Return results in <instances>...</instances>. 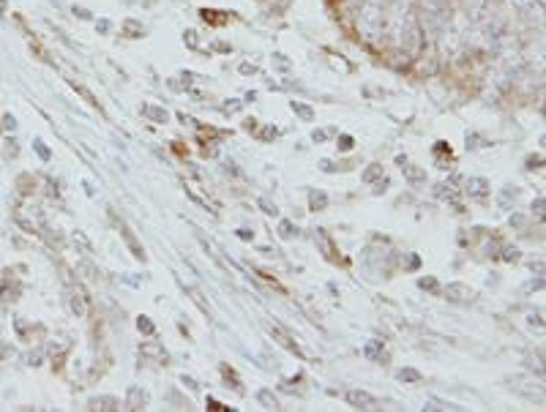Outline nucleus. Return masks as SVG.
Instances as JSON below:
<instances>
[{
  "label": "nucleus",
  "mask_w": 546,
  "mask_h": 412,
  "mask_svg": "<svg viewBox=\"0 0 546 412\" xmlns=\"http://www.w3.org/2000/svg\"><path fill=\"white\" fill-rule=\"evenodd\" d=\"M445 295H448V301H451V303H467V301H473V289L467 287V284H459V281L448 284Z\"/></svg>",
  "instance_id": "nucleus-1"
},
{
  "label": "nucleus",
  "mask_w": 546,
  "mask_h": 412,
  "mask_svg": "<svg viewBox=\"0 0 546 412\" xmlns=\"http://www.w3.org/2000/svg\"><path fill=\"white\" fill-rule=\"evenodd\" d=\"M347 404L358 407V410H371L374 407V396L369 390H347Z\"/></svg>",
  "instance_id": "nucleus-2"
},
{
  "label": "nucleus",
  "mask_w": 546,
  "mask_h": 412,
  "mask_svg": "<svg viewBox=\"0 0 546 412\" xmlns=\"http://www.w3.org/2000/svg\"><path fill=\"white\" fill-rule=\"evenodd\" d=\"M399 161H401V172H404V180L410 183V186H423V183H426V170L407 164L404 159H399Z\"/></svg>",
  "instance_id": "nucleus-3"
},
{
  "label": "nucleus",
  "mask_w": 546,
  "mask_h": 412,
  "mask_svg": "<svg viewBox=\"0 0 546 412\" xmlns=\"http://www.w3.org/2000/svg\"><path fill=\"white\" fill-rule=\"evenodd\" d=\"M147 404V393L137 385H131L129 393H126V410H142Z\"/></svg>",
  "instance_id": "nucleus-4"
},
{
  "label": "nucleus",
  "mask_w": 546,
  "mask_h": 412,
  "mask_svg": "<svg viewBox=\"0 0 546 412\" xmlns=\"http://www.w3.org/2000/svg\"><path fill=\"white\" fill-rule=\"evenodd\" d=\"M69 306H71V311H74L76 317H85V314H88V303H85V295H82V289H79V287L69 292Z\"/></svg>",
  "instance_id": "nucleus-5"
},
{
  "label": "nucleus",
  "mask_w": 546,
  "mask_h": 412,
  "mask_svg": "<svg viewBox=\"0 0 546 412\" xmlns=\"http://www.w3.org/2000/svg\"><path fill=\"white\" fill-rule=\"evenodd\" d=\"M268 330H270V336H273V339H279V344H282V347H287L290 352H298V355H300L298 344L292 342V336H290L287 330H282L279 325H268Z\"/></svg>",
  "instance_id": "nucleus-6"
},
{
  "label": "nucleus",
  "mask_w": 546,
  "mask_h": 412,
  "mask_svg": "<svg viewBox=\"0 0 546 412\" xmlns=\"http://www.w3.org/2000/svg\"><path fill=\"white\" fill-rule=\"evenodd\" d=\"M88 410H120V401L112 399V396H99V399H90L88 401Z\"/></svg>",
  "instance_id": "nucleus-7"
},
{
  "label": "nucleus",
  "mask_w": 546,
  "mask_h": 412,
  "mask_svg": "<svg viewBox=\"0 0 546 412\" xmlns=\"http://www.w3.org/2000/svg\"><path fill=\"white\" fill-rule=\"evenodd\" d=\"M467 191H470L473 197H486L489 194V180L486 177H470V180H467Z\"/></svg>",
  "instance_id": "nucleus-8"
},
{
  "label": "nucleus",
  "mask_w": 546,
  "mask_h": 412,
  "mask_svg": "<svg viewBox=\"0 0 546 412\" xmlns=\"http://www.w3.org/2000/svg\"><path fill=\"white\" fill-rule=\"evenodd\" d=\"M257 401L265 407V410H279V399H276L273 393H270L268 388H262V390L257 393Z\"/></svg>",
  "instance_id": "nucleus-9"
},
{
  "label": "nucleus",
  "mask_w": 546,
  "mask_h": 412,
  "mask_svg": "<svg viewBox=\"0 0 546 412\" xmlns=\"http://www.w3.org/2000/svg\"><path fill=\"white\" fill-rule=\"evenodd\" d=\"M317 240L323 243V251H325V257H328V259H336V248H333V243H330V238L325 235V230H317Z\"/></svg>",
  "instance_id": "nucleus-10"
},
{
  "label": "nucleus",
  "mask_w": 546,
  "mask_h": 412,
  "mask_svg": "<svg viewBox=\"0 0 546 412\" xmlns=\"http://www.w3.org/2000/svg\"><path fill=\"white\" fill-rule=\"evenodd\" d=\"M140 352H142V355H156V358H159V363H167V352L159 347V344H142Z\"/></svg>",
  "instance_id": "nucleus-11"
},
{
  "label": "nucleus",
  "mask_w": 546,
  "mask_h": 412,
  "mask_svg": "<svg viewBox=\"0 0 546 412\" xmlns=\"http://www.w3.org/2000/svg\"><path fill=\"white\" fill-rule=\"evenodd\" d=\"M309 205H311V210H323V207L328 205V197H325L323 191H311V194H309Z\"/></svg>",
  "instance_id": "nucleus-12"
},
{
  "label": "nucleus",
  "mask_w": 546,
  "mask_h": 412,
  "mask_svg": "<svg viewBox=\"0 0 546 412\" xmlns=\"http://www.w3.org/2000/svg\"><path fill=\"white\" fill-rule=\"evenodd\" d=\"M142 112H145L147 118H153L156 123H167V112L159 109V106H142Z\"/></svg>",
  "instance_id": "nucleus-13"
},
{
  "label": "nucleus",
  "mask_w": 546,
  "mask_h": 412,
  "mask_svg": "<svg viewBox=\"0 0 546 412\" xmlns=\"http://www.w3.org/2000/svg\"><path fill=\"white\" fill-rule=\"evenodd\" d=\"M396 377H399L401 382H421V374H418L415 369H399V371H396Z\"/></svg>",
  "instance_id": "nucleus-14"
},
{
  "label": "nucleus",
  "mask_w": 546,
  "mask_h": 412,
  "mask_svg": "<svg viewBox=\"0 0 546 412\" xmlns=\"http://www.w3.org/2000/svg\"><path fill=\"white\" fill-rule=\"evenodd\" d=\"M377 177H382V167H380V164H371L369 170L364 172V183H374Z\"/></svg>",
  "instance_id": "nucleus-15"
},
{
  "label": "nucleus",
  "mask_w": 546,
  "mask_h": 412,
  "mask_svg": "<svg viewBox=\"0 0 546 412\" xmlns=\"http://www.w3.org/2000/svg\"><path fill=\"white\" fill-rule=\"evenodd\" d=\"M423 410H459L456 404H445V401H437V399H429Z\"/></svg>",
  "instance_id": "nucleus-16"
},
{
  "label": "nucleus",
  "mask_w": 546,
  "mask_h": 412,
  "mask_svg": "<svg viewBox=\"0 0 546 412\" xmlns=\"http://www.w3.org/2000/svg\"><path fill=\"white\" fill-rule=\"evenodd\" d=\"M292 112H298L303 120H311V118H314V112H311L306 104H298V101H292Z\"/></svg>",
  "instance_id": "nucleus-17"
},
{
  "label": "nucleus",
  "mask_w": 546,
  "mask_h": 412,
  "mask_svg": "<svg viewBox=\"0 0 546 412\" xmlns=\"http://www.w3.org/2000/svg\"><path fill=\"white\" fill-rule=\"evenodd\" d=\"M221 374H224L227 379H232V388H235V390H241V393H243L241 382H238V377H235V371H232V369H227V366H221Z\"/></svg>",
  "instance_id": "nucleus-18"
},
{
  "label": "nucleus",
  "mask_w": 546,
  "mask_h": 412,
  "mask_svg": "<svg viewBox=\"0 0 546 412\" xmlns=\"http://www.w3.org/2000/svg\"><path fill=\"white\" fill-rule=\"evenodd\" d=\"M279 235H282V238H292V235H295V227H292L290 221H282V224H279Z\"/></svg>",
  "instance_id": "nucleus-19"
},
{
  "label": "nucleus",
  "mask_w": 546,
  "mask_h": 412,
  "mask_svg": "<svg viewBox=\"0 0 546 412\" xmlns=\"http://www.w3.org/2000/svg\"><path fill=\"white\" fill-rule=\"evenodd\" d=\"M137 328H140L142 333H147V336H150L153 330H156V328H153V322H150V319H147V317H140V322H137Z\"/></svg>",
  "instance_id": "nucleus-20"
},
{
  "label": "nucleus",
  "mask_w": 546,
  "mask_h": 412,
  "mask_svg": "<svg viewBox=\"0 0 546 412\" xmlns=\"http://www.w3.org/2000/svg\"><path fill=\"white\" fill-rule=\"evenodd\" d=\"M418 284H421V289H429V292H437V281H435V278H432V276L421 278V281H418Z\"/></svg>",
  "instance_id": "nucleus-21"
},
{
  "label": "nucleus",
  "mask_w": 546,
  "mask_h": 412,
  "mask_svg": "<svg viewBox=\"0 0 546 412\" xmlns=\"http://www.w3.org/2000/svg\"><path fill=\"white\" fill-rule=\"evenodd\" d=\"M339 147H341V150H353V137H350V134H341V137H339Z\"/></svg>",
  "instance_id": "nucleus-22"
},
{
  "label": "nucleus",
  "mask_w": 546,
  "mask_h": 412,
  "mask_svg": "<svg viewBox=\"0 0 546 412\" xmlns=\"http://www.w3.org/2000/svg\"><path fill=\"white\" fill-rule=\"evenodd\" d=\"M259 207H262L265 213H270V216H276V205H273V202H268V200H259Z\"/></svg>",
  "instance_id": "nucleus-23"
},
{
  "label": "nucleus",
  "mask_w": 546,
  "mask_h": 412,
  "mask_svg": "<svg viewBox=\"0 0 546 412\" xmlns=\"http://www.w3.org/2000/svg\"><path fill=\"white\" fill-rule=\"evenodd\" d=\"M364 352L369 355V358H377V352H380V344H377V342H369V344H366V349H364Z\"/></svg>",
  "instance_id": "nucleus-24"
},
{
  "label": "nucleus",
  "mask_w": 546,
  "mask_h": 412,
  "mask_svg": "<svg viewBox=\"0 0 546 412\" xmlns=\"http://www.w3.org/2000/svg\"><path fill=\"white\" fill-rule=\"evenodd\" d=\"M513 3H516L519 8H524V11H533L535 8V0H513Z\"/></svg>",
  "instance_id": "nucleus-25"
},
{
  "label": "nucleus",
  "mask_w": 546,
  "mask_h": 412,
  "mask_svg": "<svg viewBox=\"0 0 546 412\" xmlns=\"http://www.w3.org/2000/svg\"><path fill=\"white\" fill-rule=\"evenodd\" d=\"M503 259H505V262H513V259H519V251H516V248H508V251L503 254Z\"/></svg>",
  "instance_id": "nucleus-26"
},
{
  "label": "nucleus",
  "mask_w": 546,
  "mask_h": 412,
  "mask_svg": "<svg viewBox=\"0 0 546 412\" xmlns=\"http://www.w3.org/2000/svg\"><path fill=\"white\" fill-rule=\"evenodd\" d=\"M36 150L41 153V159H49V150H47V147H44V142H36Z\"/></svg>",
  "instance_id": "nucleus-27"
},
{
  "label": "nucleus",
  "mask_w": 546,
  "mask_h": 412,
  "mask_svg": "<svg viewBox=\"0 0 546 412\" xmlns=\"http://www.w3.org/2000/svg\"><path fill=\"white\" fill-rule=\"evenodd\" d=\"M208 410H229V407H224V404H218V401L208 399Z\"/></svg>",
  "instance_id": "nucleus-28"
},
{
  "label": "nucleus",
  "mask_w": 546,
  "mask_h": 412,
  "mask_svg": "<svg viewBox=\"0 0 546 412\" xmlns=\"http://www.w3.org/2000/svg\"><path fill=\"white\" fill-rule=\"evenodd\" d=\"M276 134H279V129H265V131H262V139H273Z\"/></svg>",
  "instance_id": "nucleus-29"
},
{
  "label": "nucleus",
  "mask_w": 546,
  "mask_h": 412,
  "mask_svg": "<svg viewBox=\"0 0 546 412\" xmlns=\"http://www.w3.org/2000/svg\"><path fill=\"white\" fill-rule=\"evenodd\" d=\"M183 385H188V388H191V390H197V388H200V385L194 382V379H191V377H183Z\"/></svg>",
  "instance_id": "nucleus-30"
},
{
  "label": "nucleus",
  "mask_w": 546,
  "mask_h": 412,
  "mask_svg": "<svg viewBox=\"0 0 546 412\" xmlns=\"http://www.w3.org/2000/svg\"><path fill=\"white\" fill-rule=\"evenodd\" d=\"M311 137H314V142H323V139H325V131H314Z\"/></svg>",
  "instance_id": "nucleus-31"
},
{
  "label": "nucleus",
  "mask_w": 546,
  "mask_h": 412,
  "mask_svg": "<svg viewBox=\"0 0 546 412\" xmlns=\"http://www.w3.org/2000/svg\"><path fill=\"white\" fill-rule=\"evenodd\" d=\"M238 235H241L243 240H249V238H252V232H249V230H238Z\"/></svg>",
  "instance_id": "nucleus-32"
}]
</instances>
